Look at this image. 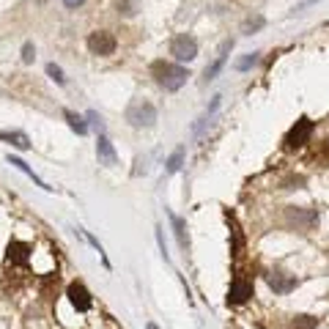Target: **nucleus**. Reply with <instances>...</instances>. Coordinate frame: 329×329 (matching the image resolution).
I'll use <instances>...</instances> for the list:
<instances>
[{
	"instance_id": "obj_19",
	"label": "nucleus",
	"mask_w": 329,
	"mask_h": 329,
	"mask_svg": "<svg viewBox=\"0 0 329 329\" xmlns=\"http://www.w3.org/2000/svg\"><path fill=\"white\" fill-rule=\"evenodd\" d=\"M170 220H173V228H176V239H179V244L187 247V236H184V220H181V217H176V214H170Z\"/></svg>"
},
{
	"instance_id": "obj_22",
	"label": "nucleus",
	"mask_w": 329,
	"mask_h": 329,
	"mask_svg": "<svg viewBox=\"0 0 329 329\" xmlns=\"http://www.w3.org/2000/svg\"><path fill=\"white\" fill-rule=\"evenodd\" d=\"M47 74H50L58 85L66 83V77H63V69H61V66H55V63H47Z\"/></svg>"
},
{
	"instance_id": "obj_25",
	"label": "nucleus",
	"mask_w": 329,
	"mask_h": 329,
	"mask_svg": "<svg viewBox=\"0 0 329 329\" xmlns=\"http://www.w3.org/2000/svg\"><path fill=\"white\" fill-rule=\"evenodd\" d=\"M85 0H63V6H66V9H77V6H83Z\"/></svg>"
},
{
	"instance_id": "obj_18",
	"label": "nucleus",
	"mask_w": 329,
	"mask_h": 329,
	"mask_svg": "<svg viewBox=\"0 0 329 329\" xmlns=\"http://www.w3.org/2000/svg\"><path fill=\"white\" fill-rule=\"evenodd\" d=\"M318 326V318L313 316H296L294 318V329H316Z\"/></svg>"
},
{
	"instance_id": "obj_23",
	"label": "nucleus",
	"mask_w": 329,
	"mask_h": 329,
	"mask_svg": "<svg viewBox=\"0 0 329 329\" xmlns=\"http://www.w3.org/2000/svg\"><path fill=\"white\" fill-rule=\"evenodd\" d=\"M33 58H36L33 44H30V42H25V47H22V61H25V63H33Z\"/></svg>"
},
{
	"instance_id": "obj_15",
	"label": "nucleus",
	"mask_w": 329,
	"mask_h": 329,
	"mask_svg": "<svg viewBox=\"0 0 329 329\" xmlns=\"http://www.w3.org/2000/svg\"><path fill=\"white\" fill-rule=\"evenodd\" d=\"M63 118L69 121V126L74 129L77 134H88V124H85V118H80V115H74L71 110H63Z\"/></svg>"
},
{
	"instance_id": "obj_3",
	"label": "nucleus",
	"mask_w": 329,
	"mask_h": 329,
	"mask_svg": "<svg viewBox=\"0 0 329 329\" xmlns=\"http://www.w3.org/2000/svg\"><path fill=\"white\" fill-rule=\"evenodd\" d=\"M310 134H313V121H310L307 115H302L299 121H296L291 129H288V134H285V148H288V151L302 148L304 143L310 140Z\"/></svg>"
},
{
	"instance_id": "obj_7",
	"label": "nucleus",
	"mask_w": 329,
	"mask_h": 329,
	"mask_svg": "<svg viewBox=\"0 0 329 329\" xmlns=\"http://www.w3.org/2000/svg\"><path fill=\"white\" fill-rule=\"evenodd\" d=\"M253 296V280L244 275H236L228 288V304H244Z\"/></svg>"
},
{
	"instance_id": "obj_10",
	"label": "nucleus",
	"mask_w": 329,
	"mask_h": 329,
	"mask_svg": "<svg viewBox=\"0 0 329 329\" xmlns=\"http://www.w3.org/2000/svg\"><path fill=\"white\" fill-rule=\"evenodd\" d=\"M230 47H234V42H225V44L220 47V55H217V61H214L211 66L206 69V74H203V80H206V83H211V80H214V77L222 71V66H225V58H228V52H230Z\"/></svg>"
},
{
	"instance_id": "obj_1",
	"label": "nucleus",
	"mask_w": 329,
	"mask_h": 329,
	"mask_svg": "<svg viewBox=\"0 0 329 329\" xmlns=\"http://www.w3.org/2000/svg\"><path fill=\"white\" fill-rule=\"evenodd\" d=\"M151 74H154L159 88H165V91H179V88L187 83L189 71L184 69V66H179V63L154 61V63H151Z\"/></svg>"
},
{
	"instance_id": "obj_24",
	"label": "nucleus",
	"mask_w": 329,
	"mask_h": 329,
	"mask_svg": "<svg viewBox=\"0 0 329 329\" xmlns=\"http://www.w3.org/2000/svg\"><path fill=\"white\" fill-rule=\"evenodd\" d=\"M85 118H88V121H91V124H93V126H96V129H99V132L104 129V124H102V118H99V115H96V113H93V110H91V113H85Z\"/></svg>"
},
{
	"instance_id": "obj_2",
	"label": "nucleus",
	"mask_w": 329,
	"mask_h": 329,
	"mask_svg": "<svg viewBox=\"0 0 329 329\" xmlns=\"http://www.w3.org/2000/svg\"><path fill=\"white\" fill-rule=\"evenodd\" d=\"M126 121L134 129H148V126L157 124V107L151 102H134L126 110Z\"/></svg>"
},
{
	"instance_id": "obj_9",
	"label": "nucleus",
	"mask_w": 329,
	"mask_h": 329,
	"mask_svg": "<svg viewBox=\"0 0 329 329\" xmlns=\"http://www.w3.org/2000/svg\"><path fill=\"white\" fill-rule=\"evenodd\" d=\"M285 220L291 222L296 230H310V228L318 222V214L310 211V208H288V211H285Z\"/></svg>"
},
{
	"instance_id": "obj_5",
	"label": "nucleus",
	"mask_w": 329,
	"mask_h": 329,
	"mask_svg": "<svg viewBox=\"0 0 329 329\" xmlns=\"http://www.w3.org/2000/svg\"><path fill=\"white\" fill-rule=\"evenodd\" d=\"M66 296H69V302H71V307H74L77 313H88L93 307V296H91V291L80 283V280H74V283H69V288H66Z\"/></svg>"
},
{
	"instance_id": "obj_13",
	"label": "nucleus",
	"mask_w": 329,
	"mask_h": 329,
	"mask_svg": "<svg viewBox=\"0 0 329 329\" xmlns=\"http://www.w3.org/2000/svg\"><path fill=\"white\" fill-rule=\"evenodd\" d=\"M6 159H9V165H14V167H17V170H22V173H25V176H28L30 181H36V184H38V187H42V189H47V192L52 189V187H47V184H44V181L38 179V176H36V173L30 170V167H28V162H22L20 157H11V154H9V157H6Z\"/></svg>"
},
{
	"instance_id": "obj_21",
	"label": "nucleus",
	"mask_w": 329,
	"mask_h": 329,
	"mask_svg": "<svg viewBox=\"0 0 329 329\" xmlns=\"http://www.w3.org/2000/svg\"><path fill=\"white\" fill-rule=\"evenodd\" d=\"M258 61H261V55H258V52H250V55H247V58H242V61L236 63V69H239V71H247L250 66H255V63H258Z\"/></svg>"
},
{
	"instance_id": "obj_11",
	"label": "nucleus",
	"mask_w": 329,
	"mask_h": 329,
	"mask_svg": "<svg viewBox=\"0 0 329 329\" xmlns=\"http://www.w3.org/2000/svg\"><path fill=\"white\" fill-rule=\"evenodd\" d=\"M96 154H99V159L104 165H115L118 162V154H115L113 143L104 138V134H99V140H96Z\"/></svg>"
},
{
	"instance_id": "obj_8",
	"label": "nucleus",
	"mask_w": 329,
	"mask_h": 329,
	"mask_svg": "<svg viewBox=\"0 0 329 329\" xmlns=\"http://www.w3.org/2000/svg\"><path fill=\"white\" fill-rule=\"evenodd\" d=\"M30 253H33V247H30L28 242L11 239L9 247H6V263H11V266H28V263H30Z\"/></svg>"
},
{
	"instance_id": "obj_17",
	"label": "nucleus",
	"mask_w": 329,
	"mask_h": 329,
	"mask_svg": "<svg viewBox=\"0 0 329 329\" xmlns=\"http://www.w3.org/2000/svg\"><path fill=\"white\" fill-rule=\"evenodd\" d=\"M140 9L138 0H118V14H124V17H134Z\"/></svg>"
},
{
	"instance_id": "obj_4",
	"label": "nucleus",
	"mask_w": 329,
	"mask_h": 329,
	"mask_svg": "<svg viewBox=\"0 0 329 329\" xmlns=\"http://www.w3.org/2000/svg\"><path fill=\"white\" fill-rule=\"evenodd\" d=\"M170 55H173V58L176 61H195L198 58V42H195V38H192L189 33H179V36H176L173 38V42H170Z\"/></svg>"
},
{
	"instance_id": "obj_12",
	"label": "nucleus",
	"mask_w": 329,
	"mask_h": 329,
	"mask_svg": "<svg viewBox=\"0 0 329 329\" xmlns=\"http://www.w3.org/2000/svg\"><path fill=\"white\" fill-rule=\"evenodd\" d=\"M296 283H299V280L296 277H283V272H275V275H269V285L275 288V294H288L291 291V288H296Z\"/></svg>"
},
{
	"instance_id": "obj_16",
	"label": "nucleus",
	"mask_w": 329,
	"mask_h": 329,
	"mask_svg": "<svg viewBox=\"0 0 329 329\" xmlns=\"http://www.w3.org/2000/svg\"><path fill=\"white\" fill-rule=\"evenodd\" d=\"M263 25H266V20H263V17H250V20H244L242 33H244V36H250V33H255V30H261Z\"/></svg>"
},
{
	"instance_id": "obj_14",
	"label": "nucleus",
	"mask_w": 329,
	"mask_h": 329,
	"mask_svg": "<svg viewBox=\"0 0 329 329\" xmlns=\"http://www.w3.org/2000/svg\"><path fill=\"white\" fill-rule=\"evenodd\" d=\"M0 140L11 143L14 148H22V151H28V148H30V140H28V134H25V132H0Z\"/></svg>"
},
{
	"instance_id": "obj_20",
	"label": "nucleus",
	"mask_w": 329,
	"mask_h": 329,
	"mask_svg": "<svg viewBox=\"0 0 329 329\" xmlns=\"http://www.w3.org/2000/svg\"><path fill=\"white\" fill-rule=\"evenodd\" d=\"M181 162H184V148H179L170 159H167V173H176L181 167Z\"/></svg>"
},
{
	"instance_id": "obj_6",
	"label": "nucleus",
	"mask_w": 329,
	"mask_h": 329,
	"mask_svg": "<svg viewBox=\"0 0 329 329\" xmlns=\"http://www.w3.org/2000/svg\"><path fill=\"white\" fill-rule=\"evenodd\" d=\"M115 47H118L115 36L107 33V30H93V33L88 36V50L93 55H113Z\"/></svg>"
}]
</instances>
